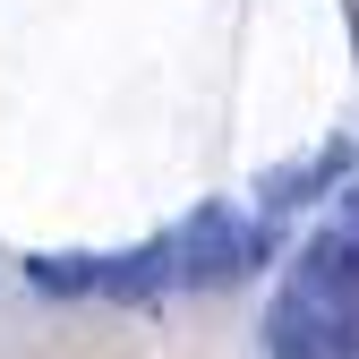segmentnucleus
Listing matches in <instances>:
<instances>
[{"label": "nucleus", "instance_id": "nucleus-1", "mask_svg": "<svg viewBox=\"0 0 359 359\" xmlns=\"http://www.w3.org/2000/svg\"><path fill=\"white\" fill-rule=\"evenodd\" d=\"M274 359H359V240H317L265 317Z\"/></svg>", "mask_w": 359, "mask_h": 359}, {"label": "nucleus", "instance_id": "nucleus-2", "mask_svg": "<svg viewBox=\"0 0 359 359\" xmlns=\"http://www.w3.org/2000/svg\"><path fill=\"white\" fill-rule=\"evenodd\" d=\"M351 231H359V189H351Z\"/></svg>", "mask_w": 359, "mask_h": 359}]
</instances>
